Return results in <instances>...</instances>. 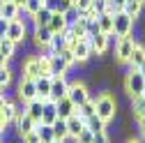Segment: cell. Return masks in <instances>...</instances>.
<instances>
[{"label": "cell", "instance_id": "6da1fadb", "mask_svg": "<svg viewBox=\"0 0 145 143\" xmlns=\"http://www.w3.org/2000/svg\"><path fill=\"white\" fill-rule=\"evenodd\" d=\"M95 113L108 125L111 120H115V113H118V99H115L111 92H101V95L95 99Z\"/></svg>", "mask_w": 145, "mask_h": 143}, {"label": "cell", "instance_id": "7a4b0ae2", "mask_svg": "<svg viewBox=\"0 0 145 143\" xmlns=\"http://www.w3.org/2000/svg\"><path fill=\"white\" fill-rule=\"evenodd\" d=\"M134 26H136V21L131 19V16H127L124 12L113 14V35L111 37H115V42L120 37H129V35L134 32Z\"/></svg>", "mask_w": 145, "mask_h": 143}, {"label": "cell", "instance_id": "3957f363", "mask_svg": "<svg viewBox=\"0 0 145 143\" xmlns=\"http://www.w3.org/2000/svg\"><path fill=\"white\" fill-rule=\"evenodd\" d=\"M143 90H145L143 74H140L138 69H129L124 74V92L129 95V97H138V95H143Z\"/></svg>", "mask_w": 145, "mask_h": 143}, {"label": "cell", "instance_id": "277c9868", "mask_svg": "<svg viewBox=\"0 0 145 143\" xmlns=\"http://www.w3.org/2000/svg\"><path fill=\"white\" fill-rule=\"evenodd\" d=\"M134 46H136V39L131 37H120L118 42H115V62L118 65H127L129 62V56H131V51H134Z\"/></svg>", "mask_w": 145, "mask_h": 143}, {"label": "cell", "instance_id": "5b68a950", "mask_svg": "<svg viewBox=\"0 0 145 143\" xmlns=\"http://www.w3.org/2000/svg\"><path fill=\"white\" fill-rule=\"evenodd\" d=\"M69 49H71V53H74L76 65H83V62H88L90 58H92V44H90V37H81L74 46H69Z\"/></svg>", "mask_w": 145, "mask_h": 143}, {"label": "cell", "instance_id": "8992f818", "mask_svg": "<svg viewBox=\"0 0 145 143\" xmlns=\"http://www.w3.org/2000/svg\"><path fill=\"white\" fill-rule=\"evenodd\" d=\"M7 37H9L14 44H25V39H28V26H25V19H16V21H9V28H7Z\"/></svg>", "mask_w": 145, "mask_h": 143}, {"label": "cell", "instance_id": "52a82bcc", "mask_svg": "<svg viewBox=\"0 0 145 143\" xmlns=\"http://www.w3.org/2000/svg\"><path fill=\"white\" fill-rule=\"evenodd\" d=\"M67 97L71 99V104H74V106H81L83 102L90 99V90H88V85H85L83 81H74V83H69Z\"/></svg>", "mask_w": 145, "mask_h": 143}, {"label": "cell", "instance_id": "ba28073f", "mask_svg": "<svg viewBox=\"0 0 145 143\" xmlns=\"http://www.w3.org/2000/svg\"><path fill=\"white\" fill-rule=\"evenodd\" d=\"M69 83H71V81H69V76H67V74H62V76H53V79H51V95H48V99L58 102V99L67 97Z\"/></svg>", "mask_w": 145, "mask_h": 143}, {"label": "cell", "instance_id": "9c48e42d", "mask_svg": "<svg viewBox=\"0 0 145 143\" xmlns=\"http://www.w3.org/2000/svg\"><path fill=\"white\" fill-rule=\"evenodd\" d=\"M19 102H32L37 99V85H35V79H28V76H21V83H19V92H16Z\"/></svg>", "mask_w": 145, "mask_h": 143}, {"label": "cell", "instance_id": "30bf717a", "mask_svg": "<svg viewBox=\"0 0 145 143\" xmlns=\"http://www.w3.org/2000/svg\"><path fill=\"white\" fill-rule=\"evenodd\" d=\"M69 62L60 56V53H53L48 58V74L51 76H62V74H69Z\"/></svg>", "mask_w": 145, "mask_h": 143}, {"label": "cell", "instance_id": "8fae6325", "mask_svg": "<svg viewBox=\"0 0 145 143\" xmlns=\"http://www.w3.org/2000/svg\"><path fill=\"white\" fill-rule=\"evenodd\" d=\"M90 44H92V56H104V53L108 51V46H111V35H95V37H90Z\"/></svg>", "mask_w": 145, "mask_h": 143}, {"label": "cell", "instance_id": "7c38bea8", "mask_svg": "<svg viewBox=\"0 0 145 143\" xmlns=\"http://www.w3.org/2000/svg\"><path fill=\"white\" fill-rule=\"evenodd\" d=\"M51 79L53 76H48V74H42V76L35 79V85H37V99H42V102L48 99V95H51Z\"/></svg>", "mask_w": 145, "mask_h": 143}, {"label": "cell", "instance_id": "4fadbf2b", "mask_svg": "<svg viewBox=\"0 0 145 143\" xmlns=\"http://www.w3.org/2000/svg\"><path fill=\"white\" fill-rule=\"evenodd\" d=\"M129 69H140L143 65H145V46L140 44V42H136V46H134V51H131V56H129Z\"/></svg>", "mask_w": 145, "mask_h": 143}, {"label": "cell", "instance_id": "5bb4252c", "mask_svg": "<svg viewBox=\"0 0 145 143\" xmlns=\"http://www.w3.org/2000/svg\"><path fill=\"white\" fill-rule=\"evenodd\" d=\"M51 37H53V32L48 28H35L32 30V44L39 46V49H46L51 44Z\"/></svg>", "mask_w": 145, "mask_h": 143}, {"label": "cell", "instance_id": "9a60e30c", "mask_svg": "<svg viewBox=\"0 0 145 143\" xmlns=\"http://www.w3.org/2000/svg\"><path fill=\"white\" fill-rule=\"evenodd\" d=\"M14 125H16V132H19V136H25V134L35 132V127H37V120H32L28 113H23Z\"/></svg>", "mask_w": 145, "mask_h": 143}, {"label": "cell", "instance_id": "2e32d148", "mask_svg": "<svg viewBox=\"0 0 145 143\" xmlns=\"http://www.w3.org/2000/svg\"><path fill=\"white\" fill-rule=\"evenodd\" d=\"M56 111H58V118L67 120L69 115H74V113H76V106L71 104V99H69V97H62V99H58V102H56Z\"/></svg>", "mask_w": 145, "mask_h": 143}, {"label": "cell", "instance_id": "e0dca14e", "mask_svg": "<svg viewBox=\"0 0 145 143\" xmlns=\"http://www.w3.org/2000/svg\"><path fill=\"white\" fill-rule=\"evenodd\" d=\"M85 127V120L81 118V115H69L67 118V134H69V138H76L78 134H81V129Z\"/></svg>", "mask_w": 145, "mask_h": 143}, {"label": "cell", "instance_id": "ac0fdd59", "mask_svg": "<svg viewBox=\"0 0 145 143\" xmlns=\"http://www.w3.org/2000/svg\"><path fill=\"white\" fill-rule=\"evenodd\" d=\"M56 120H58L56 102H53V99H46V102H44V109H42V120H39V122H44V125H53Z\"/></svg>", "mask_w": 145, "mask_h": 143}, {"label": "cell", "instance_id": "d6986e66", "mask_svg": "<svg viewBox=\"0 0 145 143\" xmlns=\"http://www.w3.org/2000/svg\"><path fill=\"white\" fill-rule=\"evenodd\" d=\"M53 35H60V32H65L67 30V21H65V16L60 14V12H53V16H51V21H48V26H46Z\"/></svg>", "mask_w": 145, "mask_h": 143}, {"label": "cell", "instance_id": "ffe728a7", "mask_svg": "<svg viewBox=\"0 0 145 143\" xmlns=\"http://www.w3.org/2000/svg\"><path fill=\"white\" fill-rule=\"evenodd\" d=\"M51 16H53V12L44 5L37 14H35V16H30V19H32V26H35V28H46V26H48V21H51Z\"/></svg>", "mask_w": 145, "mask_h": 143}, {"label": "cell", "instance_id": "44dd1931", "mask_svg": "<svg viewBox=\"0 0 145 143\" xmlns=\"http://www.w3.org/2000/svg\"><path fill=\"white\" fill-rule=\"evenodd\" d=\"M122 12H124L127 16H131L134 21H138V19H140V14H143V3H140V0H127Z\"/></svg>", "mask_w": 145, "mask_h": 143}, {"label": "cell", "instance_id": "7402d4cb", "mask_svg": "<svg viewBox=\"0 0 145 143\" xmlns=\"http://www.w3.org/2000/svg\"><path fill=\"white\" fill-rule=\"evenodd\" d=\"M16 46L19 44H14L9 37H0V53L5 56V60H14L16 58Z\"/></svg>", "mask_w": 145, "mask_h": 143}, {"label": "cell", "instance_id": "603a6c76", "mask_svg": "<svg viewBox=\"0 0 145 143\" xmlns=\"http://www.w3.org/2000/svg\"><path fill=\"white\" fill-rule=\"evenodd\" d=\"M97 26L104 35H113V14L111 12H104L97 16Z\"/></svg>", "mask_w": 145, "mask_h": 143}, {"label": "cell", "instance_id": "cb8c5ba5", "mask_svg": "<svg viewBox=\"0 0 145 143\" xmlns=\"http://www.w3.org/2000/svg\"><path fill=\"white\" fill-rule=\"evenodd\" d=\"M42 109H44V102L42 99H32V102H25V113L32 118V120H42Z\"/></svg>", "mask_w": 145, "mask_h": 143}, {"label": "cell", "instance_id": "d4e9b609", "mask_svg": "<svg viewBox=\"0 0 145 143\" xmlns=\"http://www.w3.org/2000/svg\"><path fill=\"white\" fill-rule=\"evenodd\" d=\"M0 16L7 19V21H16V19H19V7H16L12 0H5L3 7H0Z\"/></svg>", "mask_w": 145, "mask_h": 143}, {"label": "cell", "instance_id": "484cf974", "mask_svg": "<svg viewBox=\"0 0 145 143\" xmlns=\"http://www.w3.org/2000/svg\"><path fill=\"white\" fill-rule=\"evenodd\" d=\"M88 21H90V19H85V16L81 14V19H78L74 26H69L71 35H74L76 39H81V37H88Z\"/></svg>", "mask_w": 145, "mask_h": 143}, {"label": "cell", "instance_id": "4316f807", "mask_svg": "<svg viewBox=\"0 0 145 143\" xmlns=\"http://www.w3.org/2000/svg\"><path fill=\"white\" fill-rule=\"evenodd\" d=\"M131 115L136 120L145 118V97L138 95V97H131Z\"/></svg>", "mask_w": 145, "mask_h": 143}, {"label": "cell", "instance_id": "83f0119b", "mask_svg": "<svg viewBox=\"0 0 145 143\" xmlns=\"http://www.w3.org/2000/svg\"><path fill=\"white\" fill-rule=\"evenodd\" d=\"M51 129H53V136H56L58 141H67L69 138V134H67V120H62V118H58L56 122H53Z\"/></svg>", "mask_w": 145, "mask_h": 143}, {"label": "cell", "instance_id": "f1b7e54d", "mask_svg": "<svg viewBox=\"0 0 145 143\" xmlns=\"http://www.w3.org/2000/svg\"><path fill=\"white\" fill-rule=\"evenodd\" d=\"M85 127L92 132V134H97V132H106V122L95 113V115H90V118L85 120Z\"/></svg>", "mask_w": 145, "mask_h": 143}, {"label": "cell", "instance_id": "f546056e", "mask_svg": "<svg viewBox=\"0 0 145 143\" xmlns=\"http://www.w3.org/2000/svg\"><path fill=\"white\" fill-rule=\"evenodd\" d=\"M44 5H46L51 12H60V14H65V12L71 7V0H44Z\"/></svg>", "mask_w": 145, "mask_h": 143}, {"label": "cell", "instance_id": "4dcf8cb0", "mask_svg": "<svg viewBox=\"0 0 145 143\" xmlns=\"http://www.w3.org/2000/svg\"><path fill=\"white\" fill-rule=\"evenodd\" d=\"M35 132L39 134V141L42 143H51L53 138V129H51V125H44V122H37V127H35Z\"/></svg>", "mask_w": 145, "mask_h": 143}, {"label": "cell", "instance_id": "1f68e13d", "mask_svg": "<svg viewBox=\"0 0 145 143\" xmlns=\"http://www.w3.org/2000/svg\"><path fill=\"white\" fill-rule=\"evenodd\" d=\"M76 115H81L83 120H88L90 115H95V99L90 97L88 102H83L81 106H76Z\"/></svg>", "mask_w": 145, "mask_h": 143}, {"label": "cell", "instance_id": "d6a6232c", "mask_svg": "<svg viewBox=\"0 0 145 143\" xmlns=\"http://www.w3.org/2000/svg\"><path fill=\"white\" fill-rule=\"evenodd\" d=\"M48 49H51L53 53H60V51H65V49H67V37H65V32H60V35H53V37H51V44H48Z\"/></svg>", "mask_w": 145, "mask_h": 143}, {"label": "cell", "instance_id": "836d02e7", "mask_svg": "<svg viewBox=\"0 0 145 143\" xmlns=\"http://www.w3.org/2000/svg\"><path fill=\"white\" fill-rule=\"evenodd\" d=\"M14 111H16V102H12V99H7V104L0 109V118L5 120V125H9V122H14Z\"/></svg>", "mask_w": 145, "mask_h": 143}, {"label": "cell", "instance_id": "e575fe53", "mask_svg": "<svg viewBox=\"0 0 145 143\" xmlns=\"http://www.w3.org/2000/svg\"><path fill=\"white\" fill-rule=\"evenodd\" d=\"M44 7V3L42 0H25V5H23V12L28 14V16H35L39 9Z\"/></svg>", "mask_w": 145, "mask_h": 143}, {"label": "cell", "instance_id": "d590c367", "mask_svg": "<svg viewBox=\"0 0 145 143\" xmlns=\"http://www.w3.org/2000/svg\"><path fill=\"white\" fill-rule=\"evenodd\" d=\"M81 14H83V12H78L74 5H71V7H69L65 14H62V16H65V21H67V28H69V26H74V23L81 19Z\"/></svg>", "mask_w": 145, "mask_h": 143}, {"label": "cell", "instance_id": "8d00e7d4", "mask_svg": "<svg viewBox=\"0 0 145 143\" xmlns=\"http://www.w3.org/2000/svg\"><path fill=\"white\" fill-rule=\"evenodd\" d=\"M12 67L9 65H5V67H0V88H3V90H5V88L12 83Z\"/></svg>", "mask_w": 145, "mask_h": 143}, {"label": "cell", "instance_id": "74e56055", "mask_svg": "<svg viewBox=\"0 0 145 143\" xmlns=\"http://www.w3.org/2000/svg\"><path fill=\"white\" fill-rule=\"evenodd\" d=\"M92 136H95L92 132H90L88 127H83V129H81V134L74 138V143H92Z\"/></svg>", "mask_w": 145, "mask_h": 143}, {"label": "cell", "instance_id": "f35d334b", "mask_svg": "<svg viewBox=\"0 0 145 143\" xmlns=\"http://www.w3.org/2000/svg\"><path fill=\"white\" fill-rule=\"evenodd\" d=\"M90 9H95L97 14H104V12H108V0H92Z\"/></svg>", "mask_w": 145, "mask_h": 143}, {"label": "cell", "instance_id": "ab89813d", "mask_svg": "<svg viewBox=\"0 0 145 143\" xmlns=\"http://www.w3.org/2000/svg\"><path fill=\"white\" fill-rule=\"evenodd\" d=\"M124 3H127V0H108V12H111V14L122 12L124 9Z\"/></svg>", "mask_w": 145, "mask_h": 143}, {"label": "cell", "instance_id": "60d3db41", "mask_svg": "<svg viewBox=\"0 0 145 143\" xmlns=\"http://www.w3.org/2000/svg\"><path fill=\"white\" fill-rule=\"evenodd\" d=\"M71 5H74L78 12H85L90 9V5H92V0H71Z\"/></svg>", "mask_w": 145, "mask_h": 143}, {"label": "cell", "instance_id": "b9f144b4", "mask_svg": "<svg viewBox=\"0 0 145 143\" xmlns=\"http://www.w3.org/2000/svg\"><path fill=\"white\" fill-rule=\"evenodd\" d=\"M92 143H111V138H108V132H97L92 136Z\"/></svg>", "mask_w": 145, "mask_h": 143}, {"label": "cell", "instance_id": "7bdbcfd3", "mask_svg": "<svg viewBox=\"0 0 145 143\" xmlns=\"http://www.w3.org/2000/svg\"><path fill=\"white\" fill-rule=\"evenodd\" d=\"M21 141H23V143H42V141H39V134H37V132H30V134L21 136Z\"/></svg>", "mask_w": 145, "mask_h": 143}, {"label": "cell", "instance_id": "ee69618b", "mask_svg": "<svg viewBox=\"0 0 145 143\" xmlns=\"http://www.w3.org/2000/svg\"><path fill=\"white\" fill-rule=\"evenodd\" d=\"M7 28H9V21L0 16V37H7Z\"/></svg>", "mask_w": 145, "mask_h": 143}, {"label": "cell", "instance_id": "f6af8a7d", "mask_svg": "<svg viewBox=\"0 0 145 143\" xmlns=\"http://www.w3.org/2000/svg\"><path fill=\"white\" fill-rule=\"evenodd\" d=\"M138 129H140V136L145 138V118H140V120H138Z\"/></svg>", "mask_w": 145, "mask_h": 143}, {"label": "cell", "instance_id": "bcb514c9", "mask_svg": "<svg viewBox=\"0 0 145 143\" xmlns=\"http://www.w3.org/2000/svg\"><path fill=\"white\" fill-rule=\"evenodd\" d=\"M12 3H14L16 7H19V9H23V5H25V0H12Z\"/></svg>", "mask_w": 145, "mask_h": 143}, {"label": "cell", "instance_id": "7dc6e473", "mask_svg": "<svg viewBox=\"0 0 145 143\" xmlns=\"http://www.w3.org/2000/svg\"><path fill=\"white\" fill-rule=\"evenodd\" d=\"M5 65H9V60H5V56L0 53V67H5Z\"/></svg>", "mask_w": 145, "mask_h": 143}, {"label": "cell", "instance_id": "c3c4849f", "mask_svg": "<svg viewBox=\"0 0 145 143\" xmlns=\"http://www.w3.org/2000/svg\"><path fill=\"white\" fill-rule=\"evenodd\" d=\"M5 127H7V125H5V120H3V118H0V134H3V132H5Z\"/></svg>", "mask_w": 145, "mask_h": 143}, {"label": "cell", "instance_id": "681fc988", "mask_svg": "<svg viewBox=\"0 0 145 143\" xmlns=\"http://www.w3.org/2000/svg\"><path fill=\"white\" fill-rule=\"evenodd\" d=\"M138 72H140V74H143V79H145V65H143V67H140Z\"/></svg>", "mask_w": 145, "mask_h": 143}, {"label": "cell", "instance_id": "f907efd6", "mask_svg": "<svg viewBox=\"0 0 145 143\" xmlns=\"http://www.w3.org/2000/svg\"><path fill=\"white\" fill-rule=\"evenodd\" d=\"M127 143H140V141H136V138H129V141H127Z\"/></svg>", "mask_w": 145, "mask_h": 143}, {"label": "cell", "instance_id": "816d5d0a", "mask_svg": "<svg viewBox=\"0 0 145 143\" xmlns=\"http://www.w3.org/2000/svg\"><path fill=\"white\" fill-rule=\"evenodd\" d=\"M51 143H65V141H58V138H53V141H51Z\"/></svg>", "mask_w": 145, "mask_h": 143}, {"label": "cell", "instance_id": "f5cc1de1", "mask_svg": "<svg viewBox=\"0 0 145 143\" xmlns=\"http://www.w3.org/2000/svg\"><path fill=\"white\" fill-rule=\"evenodd\" d=\"M0 95H5V90H3V88H0Z\"/></svg>", "mask_w": 145, "mask_h": 143}, {"label": "cell", "instance_id": "db71d44e", "mask_svg": "<svg viewBox=\"0 0 145 143\" xmlns=\"http://www.w3.org/2000/svg\"><path fill=\"white\" fill-rule=\"evenodd\" d=\"M3 3H5V0H0V7H3Z\"/></svg>", "mask_w": 145, "mask_h": 143}, {"label": "cell", "instance_id": "11a10c76", "mask_svg": "<svg viewBox=\"0 0 145 143\" xmlns=\"http://www.w3.org/2000/svg\"><path fill=\"white\" fill-rule=\"evenodd\" d=\"M140 3H143V5H145V0H140Z\"/></svg>", "mask_w": 145, "mask_h": 143}, {"label": "cell", "instance_id": "9f6ffc18", "mask_svg": "<svg viewBox=\"0 0 145 143\" xmlns=\"http://www.w3.org/2000/svg\"><path fill=\"white\" fill-rule=\"evenodd\" d=\"M143 97H145V90H143Z\"/></svg>", "mask_w": 145, "mask_h": 143}, {"label": "cell", "instance_id": "6f0895ef", "mask_svg": "<svg viewBox=\"0 0 145 143\" xmlns=\"http://www.w3.org/2000/svg\"><path fill=\"white\" fill-rule=\"evenodd\" d=\"M0 143H3V138H0Z\"/></svg>", "mask_w": 145, "mask_h": 143}, {"label": "cell", "instance_id": "680465c9", "mask_svg": "<svg viewBox=\"0 0 145 143\" xmlns=\"http://www.w3.org/2000/svg\"><path fill=\"white\" fill-rule=\"evenodd\" d=\"M42 3H44V0H42Z\"/></svg>", "mask_w": 145, "mask_h": 143}]
</instances>
